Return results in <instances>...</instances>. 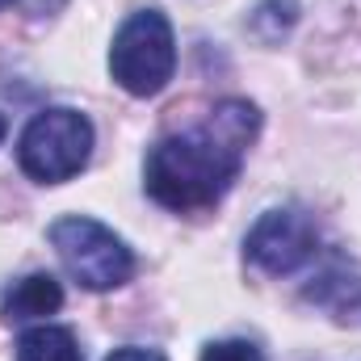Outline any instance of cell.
Listing matches in <instances>:
<instances>
[{
  "label": "cell",
  "mask_w": 361,
  "mask_h": 361,
  "mask_svg": "<svg viewBox=\"0 0 361 361\" xmlns=\"http://www.w3.org/2000/svg\"><path fill=\"white\" fill-rule=\"evenodd\" d=\"M257 130H261V109L252 101L240 97L219 101L193 130L169 135L147 152L143 169L147 193L180 214L214 206L240 177Z\"/></svg>",
  "instance_id": "cell-1"
},
{
  "label": "cell",
  "mask_w": 361,
  "mask_h": 361,
  "mask_svg": "<svg viewBox=\"0 0 361 361\" xmlns=\"http://www.w3.org/2000/svg\"><path fill=\"white\" fill-rule=\"evenodd\" d=\"M109 72L130 97H156L177 72V38L160 8L130 13L109 47Z\"/></svg>",
  "instance_id": "cell-2"
},
{
  "label": "cell",
  "mask_w": 361,
  "mask_h": 361,
  "mask_svg": "<svg viewBox=\"0 0 361 361\" xmlns=\"http://www.w3.org/2000/svg\"><path fill=\"white\" fill-rule=\"evenodd\" d=\"M92 156V122L80 109H42L17 139V164L30 180L59 185L85 173Z\"/></svg>",
  "instance_id": "cell-3"
},
{
  "label": "cell",
  "mask_w": 361,
  "mask_h": 361,
  "mask_svg": "<svg viewBox=\"0 0 361 361\" xmlns=\"http://www.w3.org/2000/svg\"><path fill=\"white\" fill-rule=\"evenodd\" d=\"M51 244L63 261V269L72 273L85 290H118L130 281L135 273V252L126 248L122 235H114L105 223H97L89 214H63L51 223Z\"/></svg>",
  "instance_id": "cell-4"
},
{
  "label": "cell",
  "mask_w": 361,
  "mask_h": 361,
  "mask_svg": "<svg viewBox=\"0 0 361 361\" xmlns=\"http://www.w3.org/2000/svg\"><path fill=\"white\" fill-rule=\"evenodd\" d=\"M315 248H319V231H315V223H311L302 210H294V206L265 210V214L252 223L248 240H244L248 261H252L257 269L273 273V277L294 273L298 265H307V261L315 257Z\"/></svg>",
  "instance_id": "cell-5"
},
{
  "label": "cell",
  "mask_w": 361,
  "mask_h": 361,
  "mask_svg": "<svg viewBox=\"0 0 361 361\" xmlns=\"http://www.w3.org/2000/svg\"><path fill=\"white\" fill-rule=\"evenodd\" d=\"M63 307V286L51 273H30L21 281H13V290L0 302V315L8 324H30V319H47Z\"/></svg>",
  "instance_id": "cell-6"
},
{
  "label": "cell",
  "mask_w": 361,
  "mask_h": 361,
  "mask_svg": "<svg viewBox=\"0 0 361 361\" xmlns=\"http://www.w3.org/2000/svg\"><path fill=\"white\" fill-rule=\"evenodd\" d=\"M17 361H85L76 336L68 328H55V324H38V328H25L21 341H17Z\"/></svg>",
  "instance_id": "cell-7"
},
{
  "label": "cell",
  "mask_w": 361,
  "mask_h": 361,
  "mask_svg": "<svg viewBox=\"0 0 361 361\" xmlns=\"http://www.w3.org/2000/svg\"><path fill=\"white\" fill-rule=\"evenodd\" d=\"M307 298L328 307L332 315H345L361 302V277L353 269H345V265H332L328 273H319V281L307 290Z\"/></svg>",
  "instance_id": "cell-8"
},
{
  "label": "cell",
  "mask_w": 361,
  "mask_h": 361,
  "mask_svg": "<svg viewBox=\"0 0 361 361\" xmlns=\"http://www.w3.org/2000/svg\"><path fill=\"white\" fill-rule=\"evenodd\" d=\"M294 21H298V0H265L252 13V34L261 42H281V34H290Z\"/></svg>",
  "instance_id": "cell-9"
},
{
  "label": "cell",
  "mask_w": 361,
  "mask_h": 361,
  "mask_svg": "<svg viewBox=\"0 0 361 361\" xmlns=\"http://www.w3.org/2000/svg\"><path fill=\"white\" fill-rule=\"evenodd\" d=\"M202 361H265L252 341H214L202 349Z\"/></svg>",
  "instance_id": "cell-10"
},
{
  "label": "cell",
  "mask_w": 361,
  "mask_h": 361,
  "mask_svg": "<svg viewBox=\"0 0 361 361\" xmlns=\"http://www.w3.org/2000/svg\"><path fill=\"white\" fill-rule=\"evenodd\" d=\"M105 361H169L160 349H139V345H130V349H114Z\"/></svg>",
  "instance_id": "cell-11"
},
{
  "label": "cell",
  "mask_w": 361,
  "mask_h": 361,
  "mask_svg": "<svg viewBox=\"0 0 361 361\" xmlns=\"http://www.w3.org/2000/svg\"><path fill=\"white\" fill-rule=\"evenodd\" d=\"M8 4H25V8H34V13H51V8H59L55 0H0V8H8Z\"/></svg>",
  "instance_id": "cell-12"
},
{
  "label": "cell",
  "mask_w": 361,
  "mask_h": 361,
  "mask_svg": "<svg viewBox=\"0 0 361 361\" xmlns=\"http://www.w3.org/2000/svg\"><path fill=\"white\" fill-rule=\"evenodd\" d=\"M4 130H8V122H4V114H0V139H4Z\"/></svg>",
  "instance_id": "cell-13"
}]
</instances>
